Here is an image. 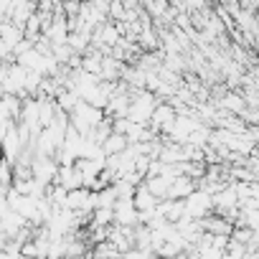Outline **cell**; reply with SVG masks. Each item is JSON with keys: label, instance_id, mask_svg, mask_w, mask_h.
<instances>
[{"label": "cell", "instance_id": "cell-3", "mask_svg": "<svg viewBox=\"0 0 259 259\" xmlns=\"http://www.w3.org/2000/svg\"><path fill=\"white\" fill-rule=\"evenodd\" d=\"M176 119H178V114H176V109L170 104H158L155 112H153V119H150V130H155L158 135L160 133L163 135H170Z\"/></svg>", "mask_w": 259, "mask_h": 259}, {"label": "cell", "instance_id": "cell-10", "mask_svg": "<svg viewBox=\"0 0 259 259\" xmlns=\"http://www.w3.org/2000/svg\"><path fill=\"white\" fill-rule=\"evenodd\" d=\"M163 3H168V0H163Z\"/></svg>", "mask_w": 259, "mask_h": 259}, {"label": "cell", "instance_id": "cell-6", "mask_svg": "<svg viewBox=\"0 0 259 259\" xmlns=\"http://www.w3.org/2000/svg\"><path fill=\"white\" fill-rule=\"evenodd\" d=\"M79 102H81V97H79L74 89H64V92L56 97V107H59V109H64V112H69V114L79 107Z\"/></svg>", "mask_w": 259, "mask_h": 259}, {"label": "cell", "instance_id": "cell-1", "mask_svg": "<svg viewBox=\"0 0 259 259\" xmlns=\"http://www.w3.org/2000/svg\"><path fill=\"white\" fill-rule=\"evenodd\" d=\"M99 122H104L102 109H99V107L87 104L84 99H81V102H79V107L71 112V127H74V130H79L84 140H89V138H92V130H94Z\"/></svg>", "mask_w": 259, "mask_h": 259}, {"label": "cell", "instance_id": "cell-7", "mask_svg": "<svg viewBox=\"0 0 259 259\" xmlns=\"http://www.w3.org/2000/svg\"><path fill=\"white\" fill-rule=\"evenodd\" d=\"M138 46H140V49H145V51H153V49H158V46H160V38H158V33L153 31V26H150V28H145V31L140 33Z\"/></svg>", "mask_w": 259, "mask_h": 259}, {"label": "cell", "instance_id": "cell-9", "mask_svg": "<svg viewBox=\"0 0 259 259\" xmlns=\"http://www.w3.org/2000/svg\"><path fill=\"white\" fill-rule=\"evenodd\" d=\"M246 124H251V127H259V107H246L241 114H239Z\"/></svg>", "mask_w": 259, "mask_h": 259}, {"label": "cell", "instance_id": "cell-5", "mask_svg": "<svg viewBox=\"0 0 259 259\" xmlns=\"http://www.w3.org/2000/svg\"><path fill=\"white\" fill-rule=\"evenodd\" d=\"M219 107L226 109V112H231V114H241V112L246 109V99H244V94H234V92H229V94L219 102Z\"/></svg>", "mask_w": 259, "mask_h": 259}, {"label": "cell", "instance_id": "cell-4", "mask_svg": "<svg viewBox=\"0 0 259 259\" xmlns=\"http://www.w3.org/2000/svg\"><path fill=\"white\" fill-rule=\"evenodd\" d=\"M127 148H130V138H127V135H119V133H112V135L102 143V153H104V155H122Z\"/></svg>", "mask_w": 259, "mask_h": 259}, {"label": "cell", "instance_id": "cell-8", "mask_svg": "<svg viewBox=\"0 0 259 259\" xmlns=\"http://www.w3.org/2000/svg\"><path fill=\"white\" fill-rule=\"evenodd\" d=\"M165 66L170 69V71H176V74H181V71H186V66H188V61L181 56V54H165Z\"/></svg>", "mask_w": 259, "mask_h": 259}, {"label": "cell", "instance_id": "cell-2", "mask_svg": "<svg viewBox=\"0 0 259 259\" xmlns=\"http://www.w3.org/2000/svg\"><path fill=\"white\" fill-rule=\"evenodd\" d=\"M155 107H158V104H155L153 94H148V92L140 89V92L133 94V104H130V119L138 122V124H150Z\"/></svg>", "mask_w": 259, "mask_h": 259}]
</instances>
